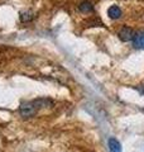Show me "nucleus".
Listing matches in <instances>:
<instances>
[{"label": "nucleus", "instance_id": "nucleus-1", "mask_svg": "<svg viewBox=\"0 0 144 152\" xmlns=\"http://www.w3.org/2000/svg\"><path fill=\"white\" fill-rule=\"evenodd\" d=\"M48 105H52V102L49 99H38V100H33V102H28V103H23L19 112H20L22 117H32L36 113H38L43 108H47Z\"/></svg>", "mask_w": 144, "mask_h": 152}, {"label": "nucleus", "instance_id": "nucleus-2", "mask_svg": "<svg viewBox=\"0 0 144 152\" xmlns=\"http://www.w3.org/2000/svg\"><path fill=\"white\" fill-rule=\"evenodd\" d=\"M134 37H135V32H134L132 28H129V27H123L119 31V38L123 42L133 41Z\"/></svg>", "mask_w": 144, "mask_h": 152}, {"label": "nucleus", "instance_id": "nucleus-3", "mask_svg": "<svg viewBox=\"0 0 144 152\" xmlns=\"http://www.w3.org/2000/svg\"><path fill=\"white\" fill-rule=\"evenodd\" d=\"M133 46L135 47V48L144 50V31L135 33V37H134V39H133Z\"/></svg>", "mask_w": 144, "mask_h": 152}, {"label": "nucleus", "instance_id": "nucleus-4", "mask_svg": "<svg viewBox=\"0 0 144 152\" xmlns=\"http://www.w3.org/2000/svg\"><path fill=\"white\" fill-rule=\"evenodd\" d=\"M108 15L111 19H119L121 17V9H120L118 5H111L108 10Z\"/></svg>", "mask_w": 144, "mask_h": 152}, {"label": "nucleus", "instance_id": "nucleus-5", "mask_svg": "<svg viewBox=\"0 0 144 152\" xmlns=\"http://www.w3.org/2000/svg\"><path fill=\"white\" fill-rule=\"evenodd\" d=\"M108 146H109L110 152H121V145H120V142L118 140L110 138L108 142Z\"/></svg>", "mask_w": 144, "mask_h": 152}, {"label": "nucleus", "instance_id": "nucleus-6", "mask_svg": "<svg viewBox=\"0 0 144 152\" xmlns=\"http://www.w3.org/2000/svg\"><path fill=\"white\" fill-rule=\"evenodd\" d=\"M80 12H82V13H91L94 10V7H92V4H91L90 1H87V0H85V1H82L80 4Z\"/></svg>", "mask_w": 144, "mask_h": 152}, {"label": "nucleus", "instance_id": "nucleus-7", "mask_svg": "<svg viewBox=\"0 0 144 152\" xmlns=\"http://www.w3.org/2000/svg\"><path fill=\"white\" fill-rule=\"evenodd\" d=\"M33 19V14L31 12H24L20 14V20L22 22H31Z\"/></svg>", "mask_w": 144, "mask_h": 152}]
</instances>
